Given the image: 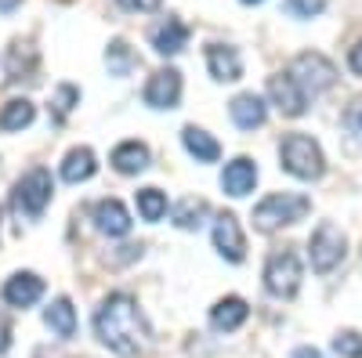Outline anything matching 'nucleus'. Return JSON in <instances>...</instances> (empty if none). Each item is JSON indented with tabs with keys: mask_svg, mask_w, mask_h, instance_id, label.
Wrapping results in <instances>:
<instances>
[{
	"mask_svg": "<svg viewBox=\"0 0 362 358\" xmlns=\"http://www.w3.org/2000/svg\"><path fill=\"white\" fill-rule=\"evenodd\" d=\"M95 337L124 358L148 347V326L131 293H109L102 301V308L95 311Z\"/></svg>",
	"mask_w": 362,
	"mask_h": 358,
	"instance_id": "nucleus-1",
	"label": "nucleus"
},
{
	"mask_svg": "<svg viewBox=\"0 0 362 358\" xmlns=\"http://www.w3.org/2000/svg\"><path fill=\"white\" fill-rule=\"evenodd\" d=\"M312 210V199L308 196H297V192H272L254 206V225L261 232H276L283 225H297L305 221Z\"/></svg>",
	"mask_w": 362,
	"mask_h": 358,
	"instance_id": "nucleus-2",
	"label": "nucleus"
},
{
	"mask_svg": "<svg viewBox=\"0 0 362 358\" xmlns=\"http://www.w3.org/2000/svg\"><path fill=\"white\" fill-rule=\"evenodd\" d=\"M279 160L293 177H300V181H319L322 170H326L322 148L308 134H286L283 145H279Z\"/></svg>",
	"mask_w": 362,
	"mask_h": 358,
	"instance_id": "nucleus-3",
	"label": "nucleus"
},
{
	"mask_svg": "<svg viewBox=\"0 0 362 358\" xmlns=\"http://www.w3.org/2000/svg\"><path fill=\"white\" fill-rule=\"evenodd\" d=\"M286 73H290V76L300 83V91H305L308 98H315V95L329 91V87L337 83V66L329 62V58L315 54V51L297 54L293 62H290V69H286Z\"/></svg>",
	"mask_w": 362,
	"mask_h": 358,
	"instance_id": "nucleus-4",
	"label": "nucleus"
},
{
	"mask_svg": "<svg viewBox=\"0 0 362 358\" xmlns=\"http://www.w3.org/2000/svg\"><path fill=\"white\" fill-rule=\"evenodd\" d=\"M344 232L334 225V221H322L315 232H312V243H308V250H312V268L319 275H326V272H334V268L344 261Z\"/></svg>",
	"mask_w": 362,
	"mask_h": 358,
	"instance_id": "nucleus-5",
	"label": "nucleus"
},
{
	"mask_svg": "<svg viewBox=\"0 0 362 358\" xmlns=\"http://www.w3.org/2000/svg\"><path fill=\"white\" fill-rule=\"evenodd\" d=\"M300 286V261L293 250H276L264 264V290L272 297H293Z\"/></svg>",
	"mask_w": 362,
	"mask_h": 358,
	"instance_id": "nucleus-6",
	"label": "nucleus"
},
{
	"mask_svg": "<svg viewBox=\"0 0 362 358\" xmlns=\"http://www.w3.org/2000/svg\"><path fill=\"white\" fill-rule=\"evenodd\" d=\"M51 192H54L51 174L44 167H37V170H29L22 181L15 185V206L25 217H40L47 210V203H51Z\"/></svg>",
	"mask_w": 362,
	"mask_h": 358,
	"instance_id": "nucleus-7",
	"label": "nucleus"
},
{
	"mask_svg": "<svg viewBox=\"0 0 362 358\" xmlns=\"http://www.w3.org/2000/svg\"><path fill=\"white\" fill-rule=\"evenodd\" d=\"M148 109H177L181 102V73L177 69H160L148 76L145 91H141Z\"/></svg>",
	"mask_w": 362,
	"mask_h": 358,
	"instance_id": "nucleus-8",
	"label": "nucleus"
},
{
	"mask_svg": "<svg viewBox=\"0 0 362 358\" xmlns=\"http://www.w3.org/2000/svg\"><path fill=\"white\" fill-rule=\"evenodd\" d=\"M268 95H272V102H276V109H279L283 116H300V112L308 109V95L300 91V83H297L290 73L272 76V80H268Z\"/></svg>",
	"mask_w": 362,
	"mask_h": 358,
	"instance_id": "nucleus-9",
	"label": "nucleus"
},
{
	"mask_svg": "<svg viewBox=\"0 0 362 358\" xmlns=\"http://www.w3.org/2000/svg\"><path fill=\"white\" fill-rule=\"evenodd\" d=\"M214 246H218V253L225 257V261H232V264H239L247 257V239H243V232H239V221L232 217V214H221L218 221H214Z\"/></svg>",
	"mask_w": 362,
	"mask_h": 358,
	"instance_id": "nucleus-10",
	"label": "nucleus"
},
{
	"mask_svg": "<svg viewBox=\"0 0 362 358\" xmlns=\"http://www.w3.org/2000/svg\"><path fill=\"white\" fill-rule=\"evenodd\" d=\"M40 297H44V279L33 275V272H15L4 282V301L11 308H33Z\"/></svg>",
	"mask_w": 362,
	"mask_h": 358,
	"instance_id": "nucleus-11",
	"label": "nucleus"
},
{
	"mask_svg": "<svg viewBox=\"0 0 362 358\" xmlns=\"http://www.w3.org/2000/svg\"><path fill=\"white\" fill-rule=\"evenodd\" d=\"M254 185H257V163L250 160V156H235L228 167H225V174H221V189L228 192V196H247V192H254Z\"/></svg>",
	"mask_w": 362,
	"mask_h": 358,
	"instance_id": "nucleus-12",
	"label": "nucleus"
},
{
	"mask_svg": "<svg viewBox=\"0 0 362 358\" xmlns=\"http://www.w3.org/2000/svg\"><path fill=\"white\" fill-rule=\"evenodd\" d=\"M206 69L218 83H232L243 76V62H239L235 47H221V44H210L206 47Z\"/></svg>",
	"mask_w": 362,
	"mask_h": 358,
	"instance_id": "nucleus-13",
	"label": "nucleus"
},
{
	"mask_svg": "<svg viewBox=\"0 0 362 358\" xmlns=\"http://www.w3.org/2000/svg\"><path fill=\"white\" fill-rule=\"evenodd\" d=\"M228 116L239 131H257L264 119H268V109L257 95H235L232 105H228Z\"/></svg>",
	"mask_w": 362,
	"mask_h": 358,
	"instance_id": "nucleus-14",
	"label": "nucleus"
},
{
	"mask_svg": "<svg viewBox=\"0 0 362 358\" xmlns=\"http://www.w3.org/2000/svg\"><path fill=\"white\" fill-rule=\"evenodd\" d=\"M95 225L102 235L109 239H119V235H127L131 232V214L124 210V203H116V199H102L95 206Z\"/></svg>",
	"mask_w": 362,
	"mask_h": 358,
	"instance_id": "nucleus-15",
	"label": "nucleus"
},
{
	"mask_svg": "<svg viewBox=\"0 0 362 358\" xmlns=\"http://www.w3.org/2000/svg\"><path fill=\"white\" fill-rule=\"evenodd\" d=\"M247 315H250V304L243 301V297H225V301H218L214 308H210V322H214V330H225V333L239 330V326L247 322Z\"/></svg>",
	"mask_w": 362,
	"mask_h": 358,
	"instance_id": "nucleus-16",
	"label": "nucleus"
},
{
	"mask_svg": "<svg viewBox=\"0 0 362 358\" xmlns=\"http://www.w3.org/2000/svg\"><path fill=\"white\" fill-rule=\"evenodd\" d=\"M148 40H153V47L160 54H177L181 47L189 44V25L177 22V18H167V22H160L153 33H148Z\"/></svg>",
	"mask_w": 362,
	"mask_h": 358,
	"instance_id": "nucleus-17",
	"label": "nucleus"
},
{
	"mask_svg": "<svg viewBox=\"0 0 362 358\" xmlns=\"http://www.w3.org/2000/svg\"><path fill=\"white\" fill-rule=\"evenodd\" d=\"M181 141H185L189 156H196V163H214L221 156V145L210 138L203 127H185V131H181Z\"/></svg>",
	"mask_w": 362,
	"mask_h": 358,
	"instance_id": "nucleus-18",
	"label": "nucleus"
},
{
	"mask_svg": "<svg viewBox=\"0 0 362 358\" xmlns=\"http://www.w3.org/2000/svg\"><path fill=\"white\" fill-rule=\"evenodd\" d=\"M95 170H98L95 153H90V148H73V153L62 160V181L80 185V181H87V177H95Z\"/></svg>",
	"mask_w": 362,
	"mask_h": 358,
	"instance_id": "nucleus-19",
	"label": "nucleus"
},
{
	"mask_svg": "<svg viewBox=\"0 0 362 358\" xmlns=\"http://www.w3.org/2000/svg\"><path fill=\"white\" fill-rule=\"evenodd\" d=\"M112 167L119 174H141L148 167V148L141 141H124V145H116V153H112Z\"/></svg>",
	"mask_w": 362,
	"mask_h": 358,
	"instance_id": "nucleus-20",
	"label": "nucleus"
},
{
	"mask_svg": "<svg viewBox=\"0 0 362 358\" xmlns=\"http://www.w3.org/2000/svg\"><path fill=\"white\" fill-rule=\"evenodd\" d=\"M44 322L51 326V330L62 337V340H69L73 333H76V308L66 301V297H58V301L44 311Z\"/></svg>",
	"mask_w": 362,
	"mask_h": 358,
	"instance_id": "nucleus-21",
	"label": "nucleus"
},
{
	"mask_svg": "<svg viewBox=\"0 0 362 358\" xmlns=\"http://www.w3.org/2000/svg\"><path fill=\"white\" fill-rule=\"evenodd\" d=\"M37 119V109H33V102H25V98H15V102H8L4 109H0V131H22V127H29Z\"/></svg>",
	"mask_w": 362,
	"mask_h": 358,
	"instance_id": "nucleus-22",
	"label": "nucleus"
},
{
	"mask_svg": "<svg viewBox=\"0 0 362 358\" xmlns=\"http://www.w3.org/2000/svg\"><path fill=\"white\" fill-rule=\"evenodd\" d=\"M37 69V51L29 47V44H11V54H8V80L15 83V80H22V76H29Z\"/></svg>",
	"mask_w": 362,
	"mask_h": 358,
	"instance_id": "nucleus-23",
	"label": "nucleus"
},
{
	"mask_svg": "<svg viewBox=\"0 0 362 358\" xmlns=\"http://www.w3.org/2000/svg\"><path fill=\"white\" fill-rule=\"evenodd\" d=\"M105 66H109L112 76H127V73L138 66V58H134V51L127 47V40H112V44L105 47Z\"/></svg>",
	"mask_w": 362,
	"mask_h": 358,
	"instance_id": "nucleus-24",
	"label": "nucleus"
},
{
	"mask_svg": "<svg viewBox=\"0 0 362 358\" xmlns=\"http://www.w3.org/2000/svg\"><path fill=\"white\" fill-rule=\"evenodd\" d=\"M203 217H206V203L196 199V196L181 199V203L174 206V225H177V228H199Z\"/></svg>",
	"mask_w": 362,
	"mask_h": 358,
	"instance_id": "nucleus-25",
	"label": "nucleus"
},
{
	"mask_svg": "<svg viewBox=\"0 0 362 358\" xmlns=\"http://www.w3.org/2000/svg\"><path fill=\"white\" fill-rule=\"evenodd\" d=\"M138 214L145 221H160L167 214V196L160 189H141L138 192Z\"/></svg>",
	"mask_w": 362,
	"mask_h": 358,
	"instance_id": "nucleus-26",
	"label": "nucleus"
},
{
	"mask_svg": "<svg viewBox=\"0 0 362 358\" xmlns=\"http://www.w3.org/2000/svg\"><path fill=\"white\" fill-rule=\"evenodd\" d=\"M76 102H80V91H76L73 83H62V87H58V91H54V119H58V124H62V119L73 112Z\"/></svg>",
	"mask_w": 362,
	"mask_h": 358,
	"instance_id": "nucleus-27",
	"label": "nucleus"
},
{
	"mask_svg": "<svg viewBox=\"0 0 362 358\" xmlns=\"http://www.w3.org/2000/svg\"><path fill=\"white\" fill-rule=\"evenodd\" d=\"M334 347H337V354H344V358H362V337H358V333H351V330L337 333Z\"/></svg>",
	"mask_w": 362,
	"mask_h": 358,
	"instance_id": "nucleus-28",
	"label": "nucleus"
},
{
	"mask_svg": "<svg viewBox=\"0 0 362 358\" xmlns=\"http://www.w3.org/2000/svg\"><path fill=\"white\" fill-rule=\"evenodd\" d=\"M326 8V0H286V11L293 18H315Z\"/></svg>",
	"mask_w": 362,
	"mask_h": 358,
	"instance_id": "nucleus-29",
	"label": "nucleus"
},
{
	"mask_svg": "<svg viewBox=\"0 0 362 358\" xmlns=\"http://www.w3.org/2000/svg\"><path fill=\"white\" fill-rule=\"evenodd\" d=\"M344 124H348L355 134H362V98H355V102L348 105V112H344Z\"/></svg>",
	"mask_w": 362,
	"mask_h": 358,
	"instance_id": "nucleus-30",
	"label": "nucleus"
},
{
	"mask_svg": "<svg viewBox=\"0 0 362 358\" xmlns=\"http://www.w3.org/2000/svg\"><path fill=\"white\" fill-rule=\"evenodd\" d=\"M124 11H160L163 0H116Z\"/></svg>",
	"mask_w": 362,
	"mask_h": 358,
	"instance_id": "nucleus-31",
	"label": "nucleus"
},
{
	"mask_svg": "<svg viewBox=\"0 0 362 358\" xmlns=\"http://www.w3.org/2000/svg\"><path fill=\"white\" fill-rule=\"evenodd\" d=\"M348 66H351V73H355V76H362V40L348 51Z\"/></svg>",
	"mask_w": 362,
	"mask_h": 358,
	"instance_id": "nucleus-32",
	"label": "nucleus"
},
{
	"mask_svg": "<svg viewBox=\"0 0 362 358\" xmlns=\"http://www.w3.org/2000/svg\"><path fill=\"white\" fill-rule=\"evenodd\" d=\"M8 347H11V330H8V322L0 318V354H4Z\"/></svg>",
	"mask_w": 362,
	"mask_h": 358,
	"instance_id": "nucleus-33",
	"label": "nucleus"
},
{
	"mask_svg": "<svg viewBox=\"0 0 362 358\" xmlns=\"http://www.w3.org/2000/svg\"><path fill=\"white\" fill-rule=\"evenodd\" d=\"M293 358H322V354H319L315 347H297V351H293Z\"/></svg>",
	"mask_w": 362,
	"mask_h": 358,
	"instance_id": "nucleus-34",
	"label": "nucleus"
},
{
	"mask_svg": "<svg viewBox=\"0 0 362 358\" xmlns=\"http://www.w3.org/2000/svg\"><path fill=\"white\" fill-rule=\"evenodd\" d=\"M22 4V0H0V11H15Z\"/></svg>",
	"mask_w": 362,
	"mask_h": 358,
	"instance_id": "nucleus-35",
	"label": "nucleus"
},
{
	"mask_svg": "<svg viewBox=\"0 0 362 358\" xmlns=\"http://www.w3.org/2000/svg\"><path fill=\"white\" fill-rule=\"evenodd\" d=\"M243 4H264V0H243Z\"/></svg>",
	"mask_w": 362,
	"mask_h": 358,
	"instance_id": "nucleus-36",
	"label": "nucleus"
}]
</instances>
